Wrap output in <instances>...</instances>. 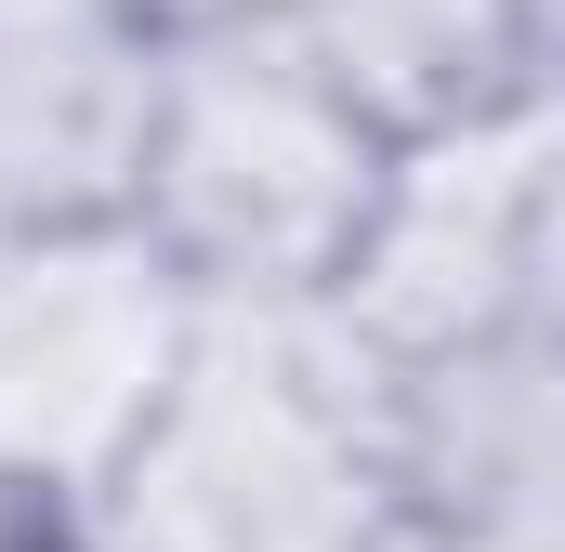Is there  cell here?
Returning a JSON list of instances; mask_svg holds the SVG:
<instances>
[{"instance_id":"1","label":"cell","mask_w":565,"mask_h":552,"mask_svg":"<svg viewBox=\"0 0 565 552\" xmlns=\"http://www.w3.org/2000/svg\"><path fill=\"white\" fill-rule=\"evenodd\" d=\"M79 552H408L395 369L342 302H211Z\"/></svg>"},{"instance_id":"2","label":"cell","mask_w":565,"mask_h":552,"mask_svg":"<svg viewBox=\"0 0 565 552\" xmlns=\"http://www.w3.org/2000/svg\"><path fill=\"white\" fill-rule=\"evenodd\" d=\"M382 171H395V132L289 26V0L158 26L132 211L198 276V302H329L382 211Z\"/></svg>"},{"instance_id":"3","label":"cell","mask_w":565,"mask_h":552,"mask_svg":"<svg viewBox=\"0 0 565 552\" xmlns=\"http://www.w3.org/2000/svg\"><path fill=\"white\" fill-rule=\"evenodd\" d=\"M198 316V276L145 237V211L0 224V500L79 527L158 421Z\"/></svg>"},{"instance_id":"4","label":"cell","mask_w":565,"mask_h":552,"mask_svg":"<svg viewBox=\"0 0 565 552\" xmlns=\"http://www.w3.org/2000/svg\"><path fill=\"white\" fill-rule=\"evenodd\" d=\"M540 132H553V79L487 106V119H447L408 132L382 171V211L342 264V329L395 369V355H447L473 329H513L526 316V224H540Z\"/></svg>"},{"instance_id":"5","label":"cell","mask_w":565,"mask_h":552,"mask_svg":"<svg viewBox=\"0 0 565 552\" xmlns=\"http://www.w3.org/2000/svg\"><path fill=\"white\" fill-rule=\"evenodd\" d=\"M145 106H158L145 0H0V224L132 211Z\"/></svg>"},{"instance_id":"6","label":"cell","mask_w":565,"mask_h":552,"mask_svg":"<svg viewBox=\"0 0 565 552\" xmlns=\"http://www.w3.org/2000/svg\"><path fill=\"white\" fill-rule=\"evenodd\" d=\"M289 26L355 79V106L395 145L540 93V40L513 0H289Z\"/></svg>"},{"instance_id":"7","label":"cell","mask_w":565,"mask_h":552,"mask_svg":"<svg viewBox=\"0 0 565 552\" xmlns=\"http://www.w3.org/2000/svg\"><path fill=\"white\" fill-rule=\"evenodd\" d=\"M526 13V40H540V79H565V0H513Z\"/></svg>"},{"instance_id":"8","label":"cell","mask_w":565,"mask_h":552,"mask_svg":"<svg viewBox=\"0 0 565 552\" xmlns=\"http://www.w3.org/2000/svg\"><path fill=\"white\" fill-rule=\"evenodd\" d=\"M145 13H158V26H171V13H237V0H145Z\"/></svg>"}]
</instances>
